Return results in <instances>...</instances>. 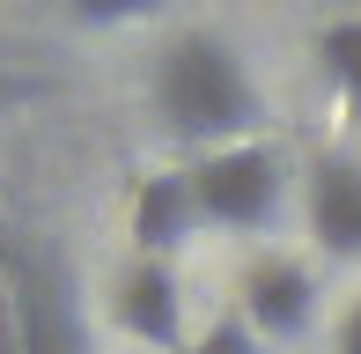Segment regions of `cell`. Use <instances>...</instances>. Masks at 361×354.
Returning <instances> with one entry per match:
<instances>
[{
	"mask_svg": "<svg viewBox=\"0 0 361 354\" xmlns=\"http://www.w3.org/2000/svg\"><path fill=\"white\" fill-rule=\"evenodd\" d=\"M8 281H15V317H23V354H96L74 266L52 244H15L8 236Z\"/></svg>",
	"mask_w": 361,
	"mask_h": 354,
	"instance_id": "3",
	"label": "cell"
},
{
	"mask_svg": "<svg viewBox=\"0 0 361 354\" xmlns=\"http://www.w3.org/2000/svg\"><path fill=\"white\" fill-rule=\"evenodd\" d=\"M111 325L126 340L155 347V354H192V325H185V281L162 259H133L111 281Z\"/></svg>",
	"mask_w": 361,
	"mask_h": 354,
	"instance_id": "5",
	"label": "cell"
},
{
	"mask_svg": "<svg viewBox=\"0 0 361 354\" xmlns=\"http://www.w3.org/2000/svg\"><path fill=\"white\" fill-rule=\"evenodd\" d=\"M317 67H324V82H332L339 111L361 118V15H332V23L317 30Z\"/></svg>",
	"mask_w": 361,
	"mask_h": 354,
	"instance_id": "8",
	"label": "cell"
},
{
	"mask_svg": "<svg viewBox=\"0 0 361 354\" xmlns=\"http://www.w3.org/2000/svg\"><path fill=\"white\" fill-rule=\"evenodd\" d=\"M133 259H162L170 266L177 251L192 244V236L207 229L200 221V200H192V170L177 163V170H155V177H140V192H133Z\"/></svg>",
	"mask_w": 361,
	"mask_h": 354,
	"instance_id": "7",
	"label": "cell"
},
{
	"mask_svg": "<svg viewBox=\"0 0 361 354\" xmlns=\"http://www.w3.org/2000/svg\"><path fill=\"white\" fill-rule=\"evenodd\" d=\"M192 354H266V340L251 332V317H243V310H221L214 325L192 340Z\"/></svg>",
	"mask_w": 361,
	"mask_h": 354,
	"instance_id": "10",
	"label": "cell"
},
{
	"mask_svg": "<svg viewBox=\"0 0 361 354\" xmlns=\"http://www.w3.org/2000/svg\"><path fill=\"white\" fill-rule=\"evenodd\" d=\"M170 0H67V15L81 30H126V23H155Z\"/></svg>",
	"mask_w": 361,
	"mask_h": 354,
	"instance_id": "9",
	"label": "cell"
},
{
	"mask_svg": "<svg viewBox=\"0 0 361 354\" xmlns=\"http://www.w3.org/2000/svg\"><path fill=\"white\" fill-rule=\"evenodd\" d=\"M185 170H192V200H200L207 229L251 236V229H273L288 207V163L273 140H236V148L192 155Z\"/></svg>",
	"mask_w": 361,
	"mask_h": 354,
	"instance_id": "2",
	"label": "cell"
},
{
	"mask_svg": "<svg viewBox=\"0 0 361 354\" xmlns=\"http://www.w3.org/2000/svg\"><path fill=\"white\" fill-rule=\"evenodd\" d=\"M236 310L251 317V332L266 347H295L317 332V273L302 259H288V251H266V259L243 266V288H236Z\"/></svg>",
	"mask_w": 361,
	"mask_h": 354,
	"instance_id": "4",
	"label": "cell"
},
{
	"mask_svg": "<svg viewBox=\"0 0 361 354\" xmlns=\"http://www.w3.org/2000/svg\"><path fill=\"white\" fill-rule=\"evenodd\" d=\"M302 221H310V244H317L332 266H361V155L324 148L317 163H310Z\"/></svg>",
	"mask_w": 361,
	"mask_h": 354,
	"instance_id": "6",
	"label": "cell"
},
{
	"mask_svg": "<svg viewBox=\"0 0 361 354\" xmlns=\"http://www.w3.org/2000/svg\"><path fill=\"white\" fill-rule=\"evenodd\" d=\"M147 111L177 148H200V155L266 140V89L221 30H177L162 44L155 74H147Z\"/></svg>",
	"mask_w": 361,
	"mask_h": 354,
	"instance_id": "1",
	"label": "cell"
},
{
	"mask_svg": "<svg viewBox=\"0 0 361 354\" xmlns=\"http://www.w3.org/2000/svg\"><path fill=\"white\" fill-rule=\"evenodd\" d=\"M332 354H361V295L347 303V317H339V332H332Z\"/></svg>",
	"mask_w": 361,
	"mask_h": 354,
	"instance_id": "11",
	"label": "cell"
},
{
	"mask_svg": "<svg viewBox=\"0 0 361 354\" xmlns=\"http://www.w3.org/2000/svg\"><path fill=\"white\" fill-rule=\"evenodd\" d=\"M44 82H15V74H0V104H23V96H37Z\"/></svg>",
	"mask_w": 361,
	"mask_h": 354,
	"instance_id": "12",
	"label": "cell"
}]
</instances>
